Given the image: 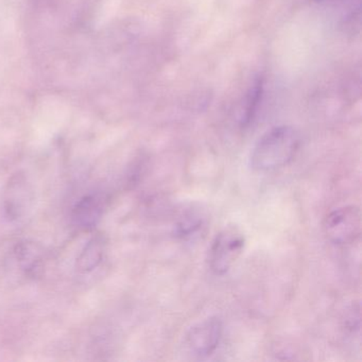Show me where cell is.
Listing matches in <instances>:
<instances>
[{"instance_id":"1","label":"cell","mask_w":362,"mask_h":362,"mask_svg":"<svg viewBox=\"0 0 362 362\" xmlns=\"http://www.w3.org/2000/svg\"><path fill=\"white\" fill-rule=\"evenodd\" d=\"M300 137L296 129L279 126L264 133L254 146L250 166L259 173L276 170L289 165L298 154Z\"/></svg>"},{"instance_id":"9","label":"cell","mask_w":362,"mask_h":362,"mask_svg":"<svg viewBox=\"0 0 362 362\" xmlns=\"http://www.w3.org/2000/svg\"><path fill=\"white\" fill-rule=\"evenodd\" d=\"M262 93H264V82L262 79L258 78L247 90V96L243 101L240 117H239L241 126L247 127L253 122L254 117L257 114L259 103H262Z\"/></svg>"},{"instance_id":"8","label":"cell","mask_w":362,"mask_h":362,"mask_svg":"<svg viewBox=\"0 0 362 362\" xmlns=\"http://www.w3.org/2000/svg\"><path fill=\"white\" fill-rule=\"evenodd\" d=\"M107 245L100 235L93 237L79 254L76 262V269L80 274H88L96 270L105 259Z\"/></svg>"},{"instance_id":"5","label":"cell","mask_w":362,"mask_h":362,"mask_svg":"<svg viewBox=\"0 0 362 362\" xmlns=\"http://www.w3.org/2000/svg\"><path fill=\"white\" fill-rule=\"evenodd\" d=\"M223 325L217 317H207L194 324L186 334L188 351L198 358H205L215 353L221 342Z\"/></svg>"},{"instance_id":"2","label":"cell","mask_w":362,"mask_h":362,"mask_svg":"<svg viewBox=\"0 0 362 362\" xmlns=\"http://www.w3.org/2000/svg\"><path fill=\"white\" fill-rule=\"evenodd\" d=\"M245 237L239 228L226 226L220 230L209 251V266L214 274L226 275L243 255Z\"/></svg>"},{"instance_id":"4","label":"cell","mask_w":362,"mask_h":362,"mask_svg":"<svg viewBox=\"0 0 362 362\" xmlns=\"http://www.w3.org/2000/svg\"><path fill=\"white\" fill-rule=\"evenodd\" d=\"M324 233L334 245H353L361 235V211L356 205L330 211L324 220Z\"/></svg>"},{"instance_id":"7","label":"cell","mask_w":362,"mask_h":362,"mask_svg":"<svg viewBox=\"0 0 362 362\" xmlns=\"http://www.w3.org/2000/svg\"><path fill=\"white\" fill-rule=\"evenodd\" d=\"M16 269L27 277L39 274L44 264V250L33 241H21L12 251Z\"/></svg>"},{"instance_id":"3","label":"cell","mask_w":362,"mask_h":362,"mask_svg":"<svg viewBox=\"0 0 362 362\" xmlns=\"http://www.w3.org/2000/svg\"><path fill=\"white\" fill-rule=\"evenodd\" d=\"M35 192L26 173H16L12 175L4 190L1 211L9 222L21 221L33 209Z\"/></svg>"},{"instance_id":"6","label":"cell","mask_w":362,"mask_h":362,"mask_svg":"<svg viewBox=\"0 0 362 362\" xmlns=\"http://www.w3.org/2000/svg\"><path fill=\"white\" fill-rule=\"evenodd\" d=\"M109 200V194L103 190H93L82 196L71 209L74 226L82 230L94 228L103 218Z\"/></svg>"}]
</instances>
